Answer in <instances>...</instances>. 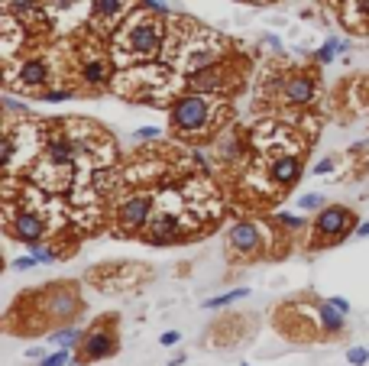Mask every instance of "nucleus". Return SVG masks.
Wrapping results in <instances>:
<instances>
[{
  "label": "nucleus",
  "mask_w": 369,
  "mask_h": 366,
  "mask_svg": "<svg viewBox=\"0 0 369 366\" xmlns=\"http://www.w3.org/2000/svg\"><path fill=\"white\" fill-rule=\"evenodd\" d=\"M153 205H156V188L130 191V195L120 198V205L114 207V230L120 236L143 234L149 224V214H153Z\"/></svg>",
  "instance_id": "obj_14"
},
{
  "label": "nucleus",
  "mask_w": 369,
  "mask_h": 366,
  "mask_svg": "<svg viewBox=\"0 0 369 366\" xmlns=\"http://www.w3.org/2000/svg\"><path fill=\"white\" fill-rule=\"evenodd\" d=\"M334 166H337V156H327L324 162H317V166H315V172H317V176H324V172H331Z\"/></svg>",
  "instance_id": "obj_26"
},
{
  "label": "nucleus",
  "mask_w": 369,
  "mask_h": 366,
  "mask_svg": "<svg viewBox=\"0 0 369 366\" xmlns=\"http://www.w3.org/2000/svg\"><path fill=\"white\" fill-rule=\"evenodd\" d=\"M337 52H344V42H340V39H327V42L317 49V62H331Z\"/></svg>",
  "instance_id": "obj_19"
},
{
  "label": "nucleus",
  "mask_w": 369,
  "mask_h": 366,
  "mask_svg": "<svg viewBox=\"0 0 369 366\" xmlns=\"http://www.w3.org/2000/svg\"><path fill=\"white\" fill-rule=\"evenodd\" d=\"M331 302H334V305H337V308H340V311H344V314H346V311H350V305H346L344 298H331Z\"/></svg>",
  "instance_id": "obj_28"
},
{
  "label": "nucleus",
  "mask_w": 369,
  "mask_h": 366,
  "mask_svg": "<svg viewBox=\"0 0 369 366\" xmlns=\"http://www.w3.org/2000/svg\"><path fill=\"white\" fill-rule=\"evenodd\" d=\"M246 75H250V62L230 52L227 59L214 62V65H208L204 72L188 78V88H192V91H208V94L230 98V94H237L240 88H243Z\"/></svg>",
  "instance_id": "obj_8"
},
{
  "label": "nucleus",
  "mask_w": 369,
  "mask_h": 366,
  "mask_svg": "<svg viewBox=\"0 0 369 366\" xmlns=\"http://www.w3.org/2000/svg\"><path fill=\"white\" fill-rule=\"evenodd\" d=\"M317 98V75L311 69H285L282 75H276L269 81V101L276 107H301L315 104Z\"/></svg>",
  "instance_id": "obj_9"
},
{
  "label": "nucleus",
  "mask_w": 369,
  "mask_h": 366,
  "mask_svg": "<svg viewBox=\"0 0 369 366\" xmlns=\"http://www.w3.org/2000/svg\"><path fill=\"white\" fill-rule=\"evenodd\" d=\"M321 205H324L321 195H301V198H298V207H301V211H311V207H321Z\"/></svg>",
  "instance_id": "obj_23"
},
{
  "label": "nucleus",
  "mask_w": 369,
  "mask_h": 366,
  "mask_svg": "<svg viewBox=\"0 0 369 366\" xmlns=\"http://www.w3.org/2000/svg\"><path fill=\"white\" fill-rule=\"evenodd\" d=\"M230 114H233L230 98L208 94V91H192L188 88L169 107V123H172V133L182 139H208V137L223 133Z\"/></svg>",
  "instance_id": "obj_5"
},
{
  "label": "nucleus",
  "mask_w": 369,
  "mask_h": 366,
  "mask_svg": "<svg viewBox=\"0 0 369 366\" xmlns=\"http://www.w3.org/2000/svg\"><path fill=\"white\" fill-rule=\"evenodd\" d=\"M356 234H360V236H369V224H360V227H356Z\"/></svg>",
  "instance_id": "obj_29"
},
{
  "label": "nucleus",
  "mask_w": 369,
  "mask_h": 366,
  "mask_svg": "<svg viewBox=\"0 0 369 366\" xmlns=\"http://www.w3.org/2000/svg\"><path fill=\"white\" fill-rule=\"evenodd\" d=\"M165 36H169V13L153 7L149 0L146 4H139V7L114 30V36L107 39L117 69L146 65V62H162Z\"/></svg>",
  "instance_id": "obj_2"
},
{
  "label": "nucleus",
  "mask_w": 369,
  "mask_h": 366,
  "mask_svg": "<svg viewBox=\"0 0 369 366\" xmlns=\"http://www.w3.org/2000/svg\"><path fill=\"white\" fill-rule=\"evenodd\" d=\"M276 328H279V334L292 337V341H321V337H327V331L321 324L317 302L315 305H308V302L282 305L276 311Z\"/></svg>",
  "instance_id": "obj_10"
},
{
  "label": "nucleus",
  "mask_w": 369,
  "mask_h": 366,
  "mask_svg": "<svg viewBox=\"0 0 369 366\" xmlns=\"http://www.w3.org/2000/svg\"><path fill=\"white\" fill-rule=\"evenodd\" d=\"M188 88V78L169 62H146V65H130L117 69L110 91L120 94L123 101L143 107H172Z\"/></svg>",
  "instance_id": "obj_4"
},
{
  "label": "nucleus",
  "mask_w": 369,
  "mask_h": 366,
  "mask_svg": "<svg viewBox=\"0 0 369 366\" xmlns=\"http://www.w3.org/2000/svg\"><path fill=\"white\" fill-rule=\"evenodd\" d=\"M46 130L49 123H36V120H16L7 110V123H4V153H0V162H4V176L13 178L16 172H30L36 166L42 146H46Z\"/></svg>",
  "instance_id": "obj_6"
},
{
  "label": "nucleus",
  "mask_w": 369,
  "mask_h": 366,
  "mask_svg": "<svg viewBox=\"0 0 369 366\" xmlns=\"http://www.w3.org/2000/svg\"><path fill=\"white\" fill-rule=\"evenodd\" d=\"M217 217H221V198L211 188V182H184L159 188L143 240L156 246L194 240V234L211 227Z\"/></svg>",
  "instance_id": "obj_1"
},
{
  "label": "nucleus",
  "mask_w": 369,
  "mask_h": 366,
  "mask_svg": "<svg viewBox=\"0 0 369 366\" xmlns=\"http://www.w3.org/2000/svg\"><path fill=\"white\" fill-rule=\"evenodd\" d=\"M243 295H246V289H233V292H227V295H221V298H211V302H208V308L230 305V302H237V298H243Z\"/></svg>",
  "instance_id": "obj_21"
},
{
  "label": "nucleus",
  "mask_w": 369,
  "mask_h": 366,
  "mask_svg": "<svg viewBox=\"0 0 369 366\" xmlns=\"http://www.w3.org/2000/svg\"><path fill=\"white\" fill-rule=\"evenodd\" d=\"M340 23L356 36H369V0H337Z\"/></svg>",
  "instance_id": "obj_18"
},
{
  "label": "nucleus",
  "mask_w": 369,
  "mask_h": 366,
  "mask_svg": "<svg viewBox=\"0 0 369 366\" xmlns=\"http://www.w3.org/2000/svg\"><path fill=\"white\" fill-rule=\"evenodd\" d=\"M94 0H42V13L55 36H75L78 26H88Z\"/></svg>",
  "instance_id": "obj_15"
},
{
  "label": "nucleus",
  "mask_w": 369,
  "mask_h": 366,
  "mask_svg": "<svg viewBox=\"0 0 369 366\" xmlns=\"http://www.w3.org/2000/svg\"><path fill=\"white\" fill-rule=\"evenodd\" d=\"M159 127H139L136 130V143H153V139H159Z\"/></svg>",
  "instance_id": "obj_22"
},
{
  "label": "nucleus",
  "mask_w": 369,
  "mask_h": 366,
  "mask_svg": "<svg viewBox=\"0 0 369 366\" xmlns=\"http://www.w3.org/2000/svg\"><path fill=\"white\" fill-rule=\"evenodd\" d=\"M69 360H71V350H69V347H62L59 353H52V357H42V360H39V366H65Z\"/></svg>",
  "instance_id": "obj_20"
},
{
  "label": "nucleus",
  "mask_w": 369,
  "mask_h": 366,
  "mask_svg": "<svg viewBox=\"0 0 369 366\" xmlns=\"http://www.w3.org/2000/svg\"><path fill=\"white\" fill-rule=\"evenodd\" d=\"M276 230L266 221H253V217H243V221L230 224L227 236H223V250H227V260L230 263H256L266 260L276 253Z\"/></svg>",
  "instance_id": "obj_7"
},
{
  "label": "nucleus",
  "mask_w": 369,
  "mask_h": 366,
  "mask_svg": "<svg viewBox=\"0 0 369 366\" xmlns=\"http://www.w3.org/2000/svg\"><path fill=\"white\" fill-rule=\"evenodd\" d=\"M139 7V0H94V10H91V20H88L85 30L98 33V36L110 39L114 30Z\"/></svg>",
  "instance_id": "obj_16"
},
{
  "label": "nucleus",
  "mask_w": 369,
  "mask_h": 366,
  "mask_svg": "<svg viewBox=\"0 0 369 366\" xmlns=\"http://www.w3.org/2000/svg\"><path fill=\"white\" fill-rule=\"evenodd\" d=\"M279 224H282L285 230H301L305 227V221H301V217H292V214H279Z\"/></svg>",
  "instance_id": "obj_24"
},
{
  "label": "nucleus",
  "mask_w": 369,
  "mask_h": 366,
  "mask_svg": "<svg viewBox=\"0 0 369 366\" xmlns=\"http://www.w3.org/2000/svg\"><path fill=\"white\" fill-rule=\"evenodd\" d=\"M346 360H350L353 366H363L369 360V350H366V347H353V350L346 353Z\"/></svg>",
  "instance_id": "obj_25"
},
{
  "label": "nucleus",
  "mask_w": 369,
  "mask_h": 366,
  "mask_svg": "<svg viewBox=\"0 0 369 366\" xmlns=\"http://www.w3.org/2000/svg\"><path fill=\"white\" fill-rule=\"evenodd\" d=\"M356 230V217L346 205H327L324 211H317L315 224H311V250L340 244Z\"/></svg>",
  "instance_id": "obj_13"
},
{
  "label": "nucleus",
  "mask_w": 369,
  "mask_h": 366,
  "mask_svg": "<svg viewBox=\"0 0 369 366\" xmlns=\"http://www.w3.org/2000/svg\"><path fill=\"white\" fill-rule=\"evenodd\" d=\"M149 279H153V269L143 266V263H110V266H94L88 273V282L98 285V292H107V295L139 289Z\"/></svg>",
  "instance_id": "obj_11"
},
{
  "label": "nucleus",
  "mask_w": 369,
  "mask_h": 366,
  "mask_svg": "<svg viewBox=\"0 0 369 366\" xmlns=\"http://www.w3.org/2000/svg\"><path fill=\"white\" fill-rule=\"evenodd\" d=\"M172 343H178V331H165L162 334V347H172Z\"/></svg>",
  "instance_id": "obj_27"
},
{
  "label": "nucleus",
  "mask_w": 369,
  "mask_h": 366,
  "mask_svg": "<svg viewBox=\"0 0 369 366\" xmlns=\"http://www.w3.org/2000/svg\"><path fill=\"white\" fill-rule=\"evenodd\" d=\"M227 55H230L227 36L208 30L192 16L169 13V36H165L162 62H169L172 69H178L184 78H192L198 72H204L208 65H214V62L227 59Z\"/></svg>",
  "instance_id": "obj_3"
},
{
  "label": "nucleus",
  "mask_w": 369,
  "mask_h": 366,
  "mask_svg": "<svg viewBox=\"0 0 369 366\" xmlns=\"http://www.w3.org/2000/svg\"><path fill=\"white\" fill-rule=\"evenodd\" d=\"M120 350V331H117V318H98L91 328L81 334L78 341V363H98V360H107Z\"/></svg>",
  "instance_id": "obj_12"
},
{
  "label": "nucleus",
  "mask_w": 369,
  "mask_h": 366,
  "mask_svg": "<svg viewBox=\"0 0 369 366\" xmlns=\"http://www.w3.org/2000/svg\"><path fill=\"white\" fill-rule=\"evenodd\" d=\"M4 13H13L20 23L30 26V33H42L49 30V20L42 13V0H4Z\"/></svg>",
  "instance_id": "obj_17"
}]
</instances>
